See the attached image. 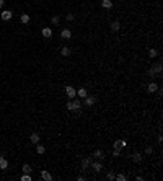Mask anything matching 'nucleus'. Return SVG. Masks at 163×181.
I'll return each instance as SVG.
<instances>
[{
  "mask_svg": "<svg viewBox=\"0 0 163 181\" xmlns=\"http://www.w3.org/2000/svg\"><path fill=\"white\" fill-rule=\"evenodd\" d=\"M65 93H67V96L70 100H74L75 98V95H77V92H75V88L74 87H65Z\"/></svg>",
  "mask_w": 163,
  "mask_h": 181,
  "instance_id": "2",
  "label": "nucleus"
},
{
  "mask_svg": "<svg viewBox=\"0 0 163 181\" xmlns=\"http://www.w3.org/2000/svg\"><path fill=\"white\" fill-rule=\"evenodd\" d=\"M114 179H118V181H126V179H127V176L121 173V174H118V176H114Z\"/></svg>",
  "mask_w": 163,
  "mask_h": 181,
  "instance_id": "23",
  "label": "nucleus"
},
{
  "mask_svg": "<svg viewBox=\"0 0 163 181\" xmlns=\"http://www.w3.org/2000/svg\"><path fill=\"white\" fill-rule=\"evenodd\" d=\"M90 165H92V168H93V170H95L96 173H100L101 170H103V163H101V161H95V163L92 161Z\"/></svg>",
  "mask_w": 163,
  "mask_h": 181,
  "instance_id": "4",
  "label": "nucleus"
},
{
  "mask_svg": "<svg viewBox=\"0 0 163 181\" xmlns=\"http://www.w3.org/2000/svg\"><path fill=\"white\" fill-rule=\"evenodd\" d=\"M95 101H96V98H95V96H87V98H85V101H83L82 105H85V106H88V108H92V106L95 105Z\"/></svg>",
  "mask_w": 163,
  "mask_h": 181,
  "instance_id": "3",
  "label": "nucleus"
},
{
  "mask_svg": "<svg viewBox=\"0 0 163 181\" xmlns=\"http://www.w3.org/2000/svg\"><path fill=\"white\" fill-rule=\"evenodd\" d=\"M95 157H96V158H100V160H103V158H105V157H103V152H101V150H96V152H95Z\"/></svg>",
  "mask_w": 163,
  "mask_h": 181,
  "instance_id": "25",
  "label": "nucleus"
},
{
  "mask_svg": "<svg viewBox=\"0 0 163 181\" xmlns=\"http://www.w3.org/2000/svg\"><path fill=\"white\" fill-rule=\"evenodd\" d=\"M11 16H13V13H11L10 10H3V11H2V20H3V21L11 20Z\"/></svg>",
  "mask_w": 163,
  "mask_h": 181,
  "instance_id": "5",
  "label": "nucleus"
},
{
  "mask_svg": "<svg viewBox=\"0 0 163 181\" xmlns=\"http://www.w3.org/2000/svg\"><path fill=\"white\" fill-rule=\"evenodd\" d=\"M5 3V0H0V10H2V5Z\"/></svg>",
  "mask_w": 163,
  "mask_h": 181,
  "instance_id": "32",
  "label": "nucleus"
},
{
  "mask_svg": "<svg viewBox=\"0 0 163 181\" xmlns=\"http://www.w3.org/2000/svg\"><path fill=\"white\" fill-rule=\"evenodd\" d=\"M52 23H54V25H59V16H54L52 18Z\"/></svg>",
  "mask_w": 163,
  "mask_h": 181,
  "instance_id": "29",
  "label": "nucleus"
},
{
  "mask_svg": "<svg viewBox=\"0 0 163 181\" xmlns=\"http://www.w3.org/2000/svg\"><path fill=\"white\" fill-rule=\"evenodd\" d=\"M20 20H21V23H29V15L28 13H21V16H20Z\"/></svg>",
  "mask_w": 163,
  "mask_h": 181,
  "instance_id": "18",
  "label": "nucleus"
},
{
  "mask_svg": "<svg viewBox=\"0 0 163 181\" xmlns=\"http://www.w3.org/2000/svg\"><path fill=\"white\" fill-rule=\"evenodd\" d=\"M29 140H31V144H38V142H39V134L33 132V134L29 135Z\"/></svg>",
  "mask_w": 163,
  "mask_h": 181,
  "instance_id": "14",
  "label": "nucleus"
},
{
  "mask_svg": "<svg viewBox=\"0 0 163 181\" xmlns=\"http://www.w3.org/2000/svg\"><path fill=\"white\" fill-rule=\"evenodd\" d=\"M60 38L70 39V38H72V31H70V29H62V31H60Z\"/></svg>",
  "mask_w": 163,
  "mask_h": 181,
  "instance_id": "8",
  "label": "nucleus"
},
{
  "mask_svg": "<svg viewBox=\"0 0 163 181\" xmlns=\"http://www.w3.org/2000/svg\"><path fill=\"white\" fill-rule=\"evenodd\" d=\"M74 18H75V16H74V13H67V20H69V21H72Z\"/></svg>",
  "mask_w": 163,
  "mask_h": 181,
  "instance_id": "28",
  "label": "nucleus"
},
{
  "mask_svg": "<svg viewBox=\"0 0 163 181\" xmlns=\"http://www.w3.org/2000/svg\"><path fill=\"white\" fill-rule=\"evenodd\" d=\"M21 181H31V176H29V173H23V174H21Z\"/></svg>",
  "mask_w": 163,
  "mask_h": 181,
  "instance_id": "24",
  "label": "nucleus"
},
{
  "mask_svg": "<svg viewBox=\"0 0 163 181\" xmlns=\"http://www.w3.org/2000/svg\"><path fill=\"white\" fill-rule=\"evenodd\" d=\"M60 54H62L64 57H67L70 54V49H69V47H62V49H60Z\"/></svg>",
  "mask_w": 163,
  "mask_h": 181,
  "instance_id": "21",
  "label": "nucleus"
},
{
  "mask_svg": "<svg viewBox=\"0 0 163 181\" xmlns=\"http://www.w3.org/2000/svg\"><path fill=\"white\" fill-rule=\"evenodd\" d=\"M90 163H92V158H90V157L88 158H82V168L83 170H87V168L90 166Z\"/></svg>",
  "mask_w": 163,
  "mask_h": 181,
  "instance_id": "12",
  "label": "nucleus"
},
{
  "mask_svg": "<svg viewBox=\"0 0 163 181\" xmlns=\"http://www.w3.org/2000/svg\"><path fill=\"white\" fill-rule=\"evenodd\" d=\"M160 72H161V64H157L155 67H152V69H150V72H148V74L153 77L155 74H160Z\"/></svg>",
  "mask_w": 163,
  "mask_h": 181,
  "instance_id": "6",
  "label": "nucleus"
},
{
  "mask_svg": "<svg viewBox=\"0 0 163 181\" xmlns=\"http://www.w3.org/2000/svg\"><path fill=\"white\" fill-rule=\"evenodd\" d=\"M126 145H127V142H126V140H116V142H114V148H122Z\"/></svg>",
  "mask_w": 163,
  "mask_h": 181,
  "instance_id": "13",
  "label": "nucleus"
},
{
  "mask_svg": "<svg viewBox=\"0 0 163 181\" xmlns=\"http://www.w3.org/2000/svg\"><path fill=\"white\" fill-rule=\"evenodd\" d=\"M145 153H147V155L152 153V147H147V148H145Z\"/></svg>",
  "mask_w": 163,
  "mask_h": 181,
  "instance_id": "31",
  "label": "nucleus"
},
{
  "mask_svg": "<svg viewBox=\"0 0 163 181\" xmlns=\"http://www.w3.org/2000/svg\"><path fill=\"white\" fill-rule=\"evenodd\" d=\"M148 56L153 59V57H157V56H158V51H157V49H150V51H148Z\"/></svg>",
  "mask_w": 163,
  "mask_h": 181,
  "instance_id": "22",
  "label": "nucleus"
},
{
  "mask_svg": "<svg viewBox=\"0 0 163 181\" xmlns=\"http://www.w3.org/2000/svg\"><path fill=\"white\" fill-rule=\"evenodd\" d=\"M23 173H31V166L29 165H23Z\"/></svg>",
  "mask_w": 163,
  "mask_h": 181,
  "instance_id": "26",
  "label": "nucleus"
},
{
  "mask_svg": "<svg viewBox=\"0 0 163 181\" xmlns=\"http://www.w3.org/2000/svg\"><path fill=\"white\" fill-rule=\"evenodd\" d=\"M119 153H121V152H119V148H114V152H113V155H114V157H119Z\"/></svg>",
  "mask_w": 163,
  "mask_h": 181,
  "instance_id": "30",
  "label": "nucleus"
},
{
  "mask_svg": "<svg viewBox=\"0 0 163 181\" xmlns=\"http://www.w3.org/2000/svg\"><path fill=\"white\" fill-rule=\"evenodd\" d=\"M77 95L80 96V98H87V96H88V90L82 87V88H78V90H77Z\"/></svg>",
  "mask_w": 163,
  "mask_h": 181,
  "instance_id": "9",
  "label": "nucleus"
},
{
  "mask_svg": "<svg viewBox=\"0 0 163 181\" xmlns=\"http://www.w3.org/2000/svg\"><path fill=\"white\" fill-rule=\"evenodd\" d=\"M121 28V25H119V21H113L111 23V29H113V31H118V29Z\"/></svg>",
  "mask_w": 163,
  "mask_h": 181,
  "instance_id": "20",
  "label": "nucleus"
},
{
  "mask_svg": "<svg viewBox=\"0 0 163 181\" xmlns=\"http://www.w3.org/2000/svg\"><path fill=\"white\" fill-rule=\"evenodd\" d=\"M7 166H8V161L5 157H0V170H7Z\"/></svg>",
  "mask_w": 163,
  "mask_h": 181,
  "instance_id": "11",
  "label": "nucleus"
},
{
  "mask_svg": "<svg viewBox=\"0 0 163 181\" xmlns=\"http://www.w3.org/2000/svg\"><path fill=\"white\" fill-rule=\"evenodd\" d=\"M80 108H82V103H80L78 100H75V101H69V103H67V109H70V111H74V109L78 111Z\"/></svg>",
  "mask_w": 163,
  "mask_h": 181,
  "instance_id": "1",
  "label": "nucleus"
},
{
  "mask_svg": "<svg viewBox=\"0 0 163 181\" xmlns=\"http://www.w3.org/2000/svg\"><path fill=\"white\" fill-rule=\"evenodd\" d=\"M41 178H43V179H46V181H51V179H52V174H51L49 171L43 170V171H41Z\"/></svg>",
  "mask_w": 163,
  "mask_h": 181,
  "instance_id": "10",
  "label": "nucleus"
},
{
  "mask_svg": "<svg viewBox=\"0 0 163 181\" xmlns=\"http://www.w3.org/2000/svg\"><path fill=\"white\" fill-rule=\"evenodd\" d=\"M114 176H116L114 173H108V174H106V178H108V179H114Z\"/></svg>",
  "mask_w": 163,
  "mask_h": 181,
  "instance_id": "27",
  "label": "nucleus"
},
{
  "mask_svg": "<svg viewBox=\"0 0 163 181\" xmlns=\"http://www.w3.org/2000/svg\"><path fill=\"white\" fill-rule=\"evenodd\" d=\"M101 7H103V8H111L113 7V2H111V0H101Z\"/></svg>",
  "mask_w": 163,
  "mask_h": 181,
  "instance_id": "15",
  "label": "nucleus"
},
{
  "mask_svg": "<svg viewBox=\"0 0 163 181\" xmlns=\"http://www.w3.org/2000/svg\"><path fill=\"white\" fill-rule=\"evenodd\" d=\"M147 90H148L150 93H155L157 90H158V85H157V83H150V85L147 87Z\"/></svg>",
  "mask_w": 163,
  "mask_h": 181,
  "instance_id": "17",
  "label": "nucleus"
},
{
  "mask_svg": "<svg viewBox=\"0 0 163 181\" xmlns=\"http://www.w3.org/2000/svg\"><path fill=\"white\" fill-rule=\"evenodd\" d=\"M36 152H38L39 155H43V153L46 152V148H44V145H41V144L38 142V144H36Z\"/></svg>",
  "mask_w": 163,
  "mask_h": 181,
  "instance_id": "16",
  "label": "nucleus"
},
{
  "mask_svg": "<svg viewBox=\"0 0 163 181\" xmlns=\"http://www.w3.org/2000/svg\"><path fill=\"white\" fill-rule=\"evenodd\" d=\"M43 36L46 39H49V38H52V29L49 28V26H46V28H43Z\"/></svg>",
  "mask_w": 163,
  "mask_h": 181,
  "instance_id": "7",
  "label": "nucleus"
},
{
  "mask_svg": "<svg viewBox=\"0 0 163 181\" xmlns=\"http://www.w3.org/2000/svg\"><path fill=\"white\" fill-rule=\"evenodd\" d=\"M132 160H134V161H135V163H140V161H142V155L135 152L134 155H132Z\"/></svg>",
  "mask_w": 163,
  "mask_h": 181,
  "instance_id": "19",
  "label": "nucleus"
}]
</instances>
